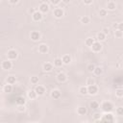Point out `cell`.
Listing matches in <instances>:
<instances>
[{"instance_id":"cell-38","label":"cell","mask_w":123,"mask_h":123,"mask_svg":"<svg viewBox=\"0 0 123 123\" xmlns=\"http://www.w3.org/2000/svg\"><path fill=\"white\" fill-rule=\"evenodd\" d=\"M93 117H94L95 119H99V120H100V118H101V114H100L99 113H95L93 114Z\"/></svg>"},{"instance_id":"cell-9","label":"cell","mask_w":123,"mask_h":123,"mask_svg":"<svg viewBox=\"0 0 123 123\" xmlns=\"http://www.w3.org/2000/svg\"><path fill=\"white\" fill-rule=\"evenodd\" d=\"M53 15H54V16L56 18H61L64 15V11L62 9H60V8H56L54 10V12H53Z\"/></svg>"},{"instance_id":"cell-39","label":"cell","mask_w":123,"mask_h":123,"mask_svg":"<svg viewBox=\"0 0 123 123\" xmlns=\"http://www.w3.org/2000/svg\"><path fill=\"white\" fill-rule=\"evenodd\" d=\"M50 2H51V4H53V5H58V4L61 2V0H50Z\"/></svg>"},{"instance_id":"cell-25","label":"cell","mask_w":123,"mask_h":123,"mask_svg":"<svg viewBox=\"0 0 123 123\" xmlns=\"http://www.w3.org/2000/svg\"><path fill=\"white\" fill-rule=\"evenodd\" d=\"M6 82H7V84L14 85V84L15 83V76H9V77L6 79Z\"/></svg>"},{"instance_id":"cell-42","label":"cell","mask_w":123,"mask_h":123,"mask_svg":"<svg viewBox=\"0 0 123 123\" xmlns=\"http://www.w3.org/2000/svg\"><path fill=\"white\" fill-rule=\"evenodd\" d=\"M103 33H104L105 35L109 34V29H108V28H104V29H103Z\"/></svg>"},{"instance_id":"cell-15","label":"cell","mask_w":123,"mask_h":123,"mask_svg":"<svg viewBox=\"0 0 123 123\" xmlns=\"http://www.w3.org/2000/svg\"><path fill=\"white\" fill-rule=\"evenodd\" d=\"M42 69H43L44 71H46V72H49V71H51V70L53 69V65H52V64H50V63H45V64H43V66H42Z\"/></svg>"},{"instance_id":"cell-13","label":"cell","mask_w":123,"mask_h":123,"mask_svg":"<svg viewBox=\"0 0 123 123\" xmlns=\"http://www.w3.org/2000/svg\"><path fill=\"white\" fill-rule=\"evenodd\" d=\"M35 91H36V93H37V95H43L44 94V92H45V89H44V87H42V86H37L36 87V89H35Z\"/></svg>"},{"instance_id":"cell-18","label":"cell","mask_w":123,"mask_h":123,"mask_svg":"<svg viewBox=\"0 0 123 123\" xmlns=\"http://www.w3.org/2000/svg\"><path fill=\"white\" fill-rule=\"evenodd\" d=\"M3 90H4V92H6V93H11V92L13 91V86L10 85V84H7V85L4 86Z\"/></svg>"},{"instance_id":"cell-7","label":"cell","mask_w":123,"mask_h":123,"mask_svg":"<svg viewBox=\"0 0 123 123\" xmlns=\"http://www.w3.org/2000/svg\"><path fill=\"white\" fill-rule=\"evenodd\" d=\"M32 17H33V20H35V21H40L42 19V14L39 11L34 12L32 15Z\"/></svg>"},{"instance_id":"cell-11","label":"cell","mask_w":123,"mask_h":123,"mask_svg":"<svg viewBox=\"0 0 123 123\" xmlns=\"http://www.w3.org/2000/svg\"><path fill=\"white\" fill-rule=\"evenodd\" d=\"M39 52L41 54H45L48 52V46L44 43H41L40 45H39Z\"/></svg>"},{"instance_id":"cell-4","label":"cell","mask_w":123,"mask_h":123,"mask_svg":"<svg viewBox=\"0 0 123 123\" xmlns=\"http://www.w3.org/2000/svg\"><path fill=\"white\" fill-rule=\"evenodd\" d=\"M88 87V93L90 95H95L98 92V88L97 86L94 85H90V86H87Z\"/></svg>"},{"instance_id":"cell-30","label":"cell","mask_w":123,"mask_h":123,"mask_svg":"<svg viewBox=\"0 0 123 123\" xmlns=\"http://www.w3.org/2000/svg\"><path fill=\"white\" fill-rule=\"evenodd\" d=\"M31 83H32V84H34V85L38 84V83H39V77H37V76H33V77H31Z\"/></svg>"},{"instance_id":"cell-21","label":"cell","mask_w":123,"mask_h":123,"mask_svg":"<svg viewBox=\"0 0 123 123\" xmlns=\"http://www.w3.org/2000/svg\"><path fill=\"white\" fill-rule=\"evenodd\" d=\"M63 64H63L62 59H60V58H56V59L54 60V65H55V66H57V67H61Z\"/></svg>"},{"instance_id":"cell-43","label":"cell","mask_w":123,"mask_h":123,"mask_svg":"<svg viewBox=\"0 0 123 123\" xmlns=\"http://www.w3.org/2000/svg\"><path fill=\"white\" fill-rule=\"evenodd\" d=\"M117 27H118V30L122 31V23H119L118 25H117Z\"/></svg>"},{"instance_id":"cell-12","label":"cell","mask_w":123,"mask_h":123,"mask_svg":"<svg viewBox=\"0 0 123 123\" xmlns=\"http://www.w3.org/2000/svg\"><path fill=\"white\" fill-rule=\"evenodd\" d=\"M57 80L60 83H64L67 80V77H66V75L64 74V73L61 72V73H59V74L57 75Z\"/></svg>"},{"instance_id":"cell-40","label":"cell","mask_w":123,"mask_h":123,"mask_svg":"<svg viewBox=\"0 0 123 123\" xmlns=\"http://www.w3.org/2000/svg\"><path fill=\"white\" fill-rule=\"evenodd\" d=\"M83 1H84V3L86 5H90V4H92L93 0H83Z\"/></svg>"},{"instance_id":"cell-23","label":"cell","mask_w":123,"mask_h":123,"mask_svg":"<svg viewBox=\"0 0 123 123\" xmlns=\"http://www.w3.org/2000/svg\"><path fill=\"white\" fill-rule=\"evenodd\" d=\"M77 113L80 115H85L87 113V109L85 107H79L78 110H77Z\"/></svg>"},{"instance_id":"cell-34","label":"cell","mask_w":123,"mask_h":123,"mask_svg":"<svg viewBox=\"0 0 123 123\" xmlns=\"http://www.w3.org/2000/svg\"><path fill=\"white\" fill-rule=\"evenodd\" d=\"M94 68H95V65H94V64H89L88 65V67H87V69H88L89 72H93Z\"/></svg>"},{"instance_id":"cell-20","label":"cell","mask_w":123,"mask_h":123,"mask_svg":"<svg viewBox=\"0 0 123 123\" xmlns=\"http://www.w3.org/2000/svg\"><path fill=\"white\" fill-rule=\"evenodd\" d=\"M26 100L24 97H17L16 98V104L17 105H25Z\"/></svg>"},{"instance_id":"cell-44","label":"cell","mask_w":123,"mask_h":123,"mask_svg":"<svg viewBox=\"0 0 123 123\" xmlns=\"http://www.w3.org/2000/svg\"><path fill=\"white\" fill-rule=\"evenodd\" d=\"M62 1L64 3V4H68L70 2V0H62Z\"/></svg>"},{"instance_id":"cell-22","label":"cell","mask_w":123,"mask_h":123,"mask_svg":"<svg viewBox=\"0 0 123 123\" xmlns=\"http://www.w3.org/2000/svg\"><path fill=\"white\" fill-rule=\"evenodd\" d=\"M97 39L99 40V41H103L106 39V35L103 33V32H100V33H98L97 34Z\"/></svg>"},{"instance_id":"cell-14","label":"cell","mask_w":123,"mask_h":123,"mask_svg":"<svg viewBox=\"0 0 123 123\" xmlns=\"http://www.w3.org/2000/svg\"><path fill=\"white\" fill-rule=\"evenodd\" d=\"M51 96H52V98H54V99H59V98L61 97V91L59 89H53L51 91Z\"/></svg>"},{"instance_id":"cell-1","label":"cell","mask_w":123,"mask_h":123,"mask_svg":"<svg viewBox=\"0 0 123 123\" xmlns=\"http://www.w3.org/2000/svg\"><path fill=\"white\" fill-rule=\"evenodd\" d=\"M100 120L103 121V122H113V121H114L113 114L111 113H106V114H104V115L100 118Z\"/></svg>"},{"instance_id":"cell-19","label":"cell","mask_w":123,"mask_h":123,"mask_svg":"<svg viewBox=\"0 0 123 123\" xmlns=\"http://www.w3.org/2000/svg\"><path fill=\"white\" fill-rule=\"evenodd\" d=\"M93 73H94L95 75H97V76L101 75L102 73H103L102 67H100V66H95V68H94V70H93Z\"/></svg>"},{"instance_id":"cell-2","label":"cell","mask_w":123,"mask_h":123,"mask_svg":"<svg viewBox=\"0 0 123 123\" xmlns=\"http://www.w3.org/2000/svg\"><path fill=\"white\" fill-rule=\"evenodd\" d=\"M102 110L105 113H111L113 110V105L111 102H104L102 104Z\"/></svg>"},{"instance_id":"cell-6","label":"cell","mask_w":123,"mask_h":123,"mask_svg":"<svg viewBox=\"0 0 123 123\" xmlns=\"http://www.w3.org/2000/svg\"><path fill=\"white\" fill-rule=\"evenodd\" d=\"M13 66V64L11 62V60H7V61H4L2 63V68L4 70H10Z\"/></svg>"},{"instance_id":"cell-16","label":"cell","mask_w":123,"mask_h":123,"mask_svg":"<svg viewBox=\"0 0 123 123\" xmlns=\"http://www.w3.org/2000/svg\"><path fill=\"white\" fill-rule=\"evenodd\" d=\"M62 61H63V64H69L70 62H71V57L69 55H64L63 58H62Z\"/></svg>"},{"instance_id":"cell-31","label":"cell","mask_w":123,"mask_h":123,"mask_svg":"<svg viewBox=\"0 0 123 123\" xmlns=\"http://www.w3.org/2000/svg\"><path fill=\"white\" fill-rule=\"evenodd\" d=\"M115 95H116L117 97H119V98H121V97L123 96V90H122L121 89H117V90L115 91Z\"/></svg>"},{"instance_id":"cell-3","label":"cell","mask_w":123,"mask_h":123,"mask_svg":"<svg viewBox=\"0 0 123 123\" xmlns=\"http://www.w3.org/2000/svg\"><path fill=\"white\" fill-rule=\"evenodd\" d=\"M90 47L92 49V51L93 52H96V53L97 52H100L102 50V44L100 43V41H94Z\"/></svg>"},{"instance_id":"cell-27","label":"cell","mask_w":123,"mask_h":123,"mask_svg":"<svg viewBox=\"0 0 123 123\" xmlns=\"http://www.w3.org/2000/svg\"><path fill=\"white\" fill-rule=\"evenodd\" d=\"M93 42H94V39H93L92 38H88V39H86V41H85L86 45H87V46H89V47L92 45Z\"/></svg>"},{"instance_id":"cell-28","label":"cell","mask_w":123,"mask_h":123,"mask_svg":"<svg viewBox=\"0 0 123 123\" xmlns=\"http://www.w3.org/2000/svg\"><path fill=\"white\" fill-rule=\"evenodd\" d=\"M90 108H91L92 110H96L97 108H99V104H98L96 101H92V102L90 103Z\"/></svg>"},{"instance_id":"cell-24","label":"cell","mask_w":123,"mask_h":123,"mask_svg":"<svg viewBox=\"0 0 123 123\" xmlns=\"http://www.w3.org/2000/svg\"><path fill=\"white\" fill-rule=\"evenodd\" d=\"M37 93H36V91H35V89L34 90H30L29 92H28V97L30 98V99H36V98H37Z\"/></svg>"},{"instance_id":"cell-10","label":"cell","mask_w":123,"mask_h":123,"mask_svg":"<svg viewBox=\"0 0 123 123\" xmlns=\"http://www.w3.org/2000/svg\"><path fill=\"white\" fill-rule=\"evenodd\" d=\"M31 39L33 41H38L40 39V34L38 31H33L31 33Z\"/></svg>"},{"instance_id":"cell-5","label":"cell","mask_w":123,"mask_h":123,"mask_svg":"<svg viewBox=\"0 0 123 123\" xmlns=\"http://www.w3.org/2000/svg\"><path fill=\"white\" fill-rule=\"evenodd\" d=\"M7 56H8V59L9 60H15L17 58V52L15 50H14V49H11V50L8 51L7 53Z\"/></svg>"},{"instance_id":"cell-33","label":"cell","mask_w":123,"mask_h":123,"mask_svg":"<svg viewBox=\"0 0 123 123\" xmlns=\"http://www.w3.org/2000/svg\"><path fill=\"white\" fill-rule=\"evenodd\" d=\"M122 31H120V30H116L115 32H114V36H115V38H121L122 37Z\"/></svg>"},{"instance_id":"cell-29","label":"cell","mask_w":123,"mask_h":123,"mask_svg":"<svg viewBox=\"0 0 123 123\" xmlns=\"http://www.w3.org/2000/svg\"><path fill=\"white\" fill-rule=\"evenodd\" d=\"M81 22L84 23V24L89 23V16H83V17L81 18Z\"/></svg>"},{"instance_id":"cell-45","label":"cell","mask_w":123,"mask_h":123,"mask_svg":"<svg viewBox=\"0 0 123 123\" xmlns=\"http://www.w3.org/2000/svg\"><path fill=\"white\" fill-rule=\"evenodd\" d=\"M0 1H1V0H0Z\"/></svg>"},{"instance_id":"cell-35","label":"cell","mask_w":123,"mask_h":123,"mask_svg":"<svg viewBox=\"0 0 123 123\" xmlns=\"http://www.w3.org/2000/svg\"><path fill=\"white\" fill-rule=\"evenodd\" d=\"M94 84H95L94 79H92V78H89V79L87 80V86H90V85H94Z\"/></svg>"},{"instance_id":"cell-32","label":"cell","mask_w":123,"mask_h":123,"mask_svg":"<svg viewBox=\"0 0 123 123\" xmlns=\"http://www.w3.org/2000/svg\"><path fill=\"white\" fill-rule=\"evenodd\" d=\"M99 15H100L101 17L106 16V15H107V11H106L105 9H101V10L99 11Z\"/></svg>"},{"instance_id":"cell-36","label":"cell","mask_w":123,"mask_h":123,"mask_svg":"<svg viewBox=\"0 0 123 123\" xmlns=\"http://www.w3.org/2000/svg\"><path fill=\"white\" fill-rule=\"evenodd\" d=\"M17 111L20 112V113L24 112V111H25V106H24V105H18L17 106Z\"/></svg>"},{"instance_id":"cell-41","label":"cell","mask_w":123,"mask_h":123,"mask_svg":"<svg viewBox=\"0 0 123 123\" xmlns=\"http://www.w3.org/2000/svg\"><path fill=\"white\" fill-rule=\"evenodd\" d=\"M9 1H10L11 4H16V3L19 1V0H9Z\"/></svg>"},{"instance_id":"cell-26","label":"cell","mask_w":123,"mask_h":123,"mask_svg":"<svg viewBox=\"0 0 123 123\" xmlns=\"http://www.w3.org/2000/svg\"><path fill=\"white\" fill-rule=\"evenodd\" d=\"M79 92H80L82 95H86V94H88V87H86V86L81 87V88L79 89Z\"/></svg>"},{"instance_id":"cell-8","label":"cell","mask_w":123,"mask_h":123,"mask_svg":"<svg viewBox=\"0 0 123 123\" xmlns=\"http://www.w3.org/2000/svg\"><path fill=\"white\" fill-rule=\"evenodd\" d=\"M39 12L41 14H45V13H47L49 11V6L46 3H41L39 5Z\"/></svg>"},{"instance_id":"cell-37","label":"cell","mask_w":123,"mask_h":123,"mask_svg":"<svg viewBox=\"0 0 123 123\" xmlns=\"http://www.w3.org/2000/svg\"><path fill=\"white\" fill-rule=\"evenodd\" d=\"M116 113H117V114H118V115H122V114H123V108H122V107L117 108Z\"/></svg>"},{"instance_id":"cell-17","label":"cell","mask_w":123,"mask_h":123,"mask_svg":"<svg viewBox=\"0 0 123 123\" xmlns=\"http://www.w3.org/2000/svg\"><path fill=\"white\" fill-rule=\"evenodd\" d=\"M107 8L109 11H114L116 9V4L113 1H110L108 4H107Z\"/></svg>"}]
</instances>
